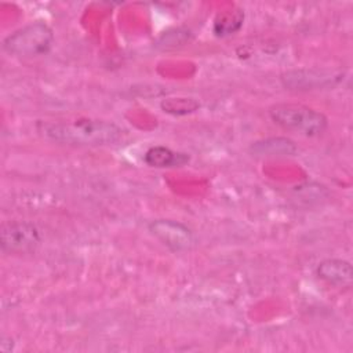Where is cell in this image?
I'll return each instance as SVG.
<instances>
[{"mask_svg": "<svg viewBox=\"0 0 353 353\" xmlns=\"http://www.w3.org/2000/svg\"><path fill=\"white\" fill-rule=\"evenodd\" d=\"M40 241V230L30 222H10L1 226L0 244L4 252H29L33 251Z\"/></svg>", "mask_w": 353, "mask_h": 353, "instance_id": "cell-4", "label": "cell"}, {"mask_svg": "<svg viewBox=\"0 0 353 353\" xmlns=\"http://www.w3.org/2000/svg\"><path fill=\"white\" fill-rule=\"evenodd\" d=\"M269 116L280 127L305 137L320 135L327 128V117L321 112L301 103H277Z\"/></svg>", "mask_w": 353, "mask_h": 353, "instance_id": "cell-2", "label": "cell"}, {"mask_svg": "<svg viewBox=\"0 0 353 353\" xmlns=\"http://www.w3.org/2000/svg\"><path fill=\"white\" fill-rule=\"evenodd\" d=\"M251 153L255 156H266V157H281V156H294L298 152L294 141L283 137L266 138L262 141H256L250 148Z\"/></svg>", "mask_w": 353, "mask_h": 353, "instance_id": "cell-8", "label": "cell"}, {"mask_svg": "<svg viewBox=\"0 0 353 353\" xmlns=\"http://www.w3.org/2000/svg\"><path fill=\"white\" fill-rule=\"evenodd\" d=\"M143 160L148 165L156 168H168V167H181L188 163L189 157L185 153L174 152L165 146H153L148 149L143 156Z\"/></svg>", "mask_w": 353, "mask_h": 353, "instance_id": "cell-9", "label": "cell"}, {"mask_svg": "<svg viewBox=\"0 0 353 353\" xmlns=\"http://www.w3.org/2000/svg\"><path fill=\"white\" fill-rule=\"evenodd\" d=\"M200 103L193 98H168L161 102V109L171 114H186L197 110Z\"/></svg>", "mask_w": 353, "mask_h": 353, "instance_id": "cell-11", "label": "cell"}, {"mask_svg": "<svg viewBox=\"0 0 353 353\" xmlns=\"http://www.w3.org/2000/svg\"><path fill=\"white\" fill-rule=\"evenodd\" d=\"M150 233L172 251H186L194 244L192 230L181 222L156 219L149 223Z\"/></svg>", "mask_w": 353, "mask_h": 353, "instance_id": "cell-5", "label": "cell"}, {"mask_svg": "<svg viewBox=\"0 0 353 353\" xmlns=\"http://www.w3.org/2000/svg\"><path fill=\"white\" fill-rule=\"evenodd\" d=\"M54 43V33L51 28L44 22L29 23L10 36L3 41V48L17 57H39L50 51Z\"/></svg>", "mask_w": 353, "mask_h": 353, "instance_id": "cell-3", "label": "cell"}, {"mask_svg": "<svg viewBox=\"0 0 353 353\" xmlns=\"http://www.w3.org/2000/svg\"><path fill=\"white\" fill-rule=\"evenodd\" d=\"M317 276L334 285H350L353 269L347 261L325 259L317 266Z\"/></svg>", "mask_w": 353, "mask_h": 353, "instance_id": "cell-7", "label": "cell"}, {"mask_svg": "<svg viewBox=\"0 0 353 353\" xmlns=\"http://www.w3.org/2000/svg\"><path fill=\"white\" fill-rule=\"evenodd\" d=\"M37 130L50 141L80 146L110 145L117 142L123 132L114 123L99 119L39 123Z\"/></svg>", "mask_w": 353, "mask_h": 353, "instance_id": "cell-1", "label": "cell"}, {"mask_svg": "<svg viewBox=\"0 0 353 353\" xmlns=\"http://www.w3.org/2000/svg\"><path fill=\"white\" fill-rule=\"evenodd\" d=\"M244 14L241 10H228L221 14H218L215 23H214V32L216 36H229L240 29L243 25Z\"/></svg>", "mask_w": 353, "mask_h": 353, "instance_id": "cell-10", "label": "cell"}, {"mask_svg": "<svg viewBox=\"0 0 353 353\" xmlns=\"http://www.w3.org/2000/svg\"><path fill=\"white\" fill-rule=\"evenodd\" d=\"M281 80L290 90H314L339 81L341 73L325 69H299L287 72Z\"/></svg>", "mask_w": 353, "mask_h": 353, "instance_id": "cell-6", "label": "cell"}]
</instances>
